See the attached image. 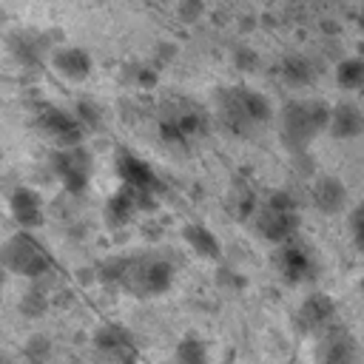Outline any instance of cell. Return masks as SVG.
Instances as JSON below:
<instances>
[{"label":"cell","instance_id":"6da1fadb","mask_svg":"<svg viewBox=\"0 0 364 364\" xmlns=\"http://www.w3.org/2000/svg\"><path fill=\"white\" fill-rule=\"evenodd\" d=\"M100 279L105 284H119L122 290L148 299L162 296L173 284V264L159 253H136L122 259H105L100 264Z\"/></svg>","mask_w":364,"mask_h":364},{"label":"cell","instance_id":"2e32d148","mask_svg":"<svg viewBox=\"0 0 364 364\" xmlns=\"http://www.w3.org/2000/svg\"><path fill=\"white\" fill-rule=\"evenodd\" d=\"M9 51L23 65H40L51 54V46L40 31H14L9 34Z\"/></svg>","mask_w":364,"mask_h":364},{"label":"cell","instance_id":"277c9868","mask_svg":"<svg viewBox=\"0 0 364 364\" xmlns=\"http://www.w3.org/2000/svg\"><path fill=\"white\" fill-rule=\"evenodd\" d=\"M273 264L279 270V276L290 284H313L321 273V262H318V253L313 250L310 242H304L299 233L279 242L276 245V253H273Z\"/></svg>","mask_w":364,"mask_h":364},{"label":"cell","instance_id":"d6986e66","mask_svg":"<svg viewBox=\"0 0 364 364\" xmlns=\"http://www.w3.org/2000/svg\"><path fill=\"white\" fill-rule=\"evenodd\" d=\"M185 242L202 259H216V262L222 259V245H219V239L205 225H188L185 228Z\"/></svg>","mask_w":364,"mask_h":364},{"label":"cell","instance_id":"9a60e30c","mask_svg":"<svg viewBox=\"0 0 364 364\" xmlns=\"http://www.w3.org/2000/svg\"><path fill=\"white\" fill-rule=\"evenodd\" d=\"M148 205H151V193H142V191L128 188V185H119V191L105 205V216H108L111 225H125L139 210H145Z\"/></svg>","mask_w":364,"mask_h":364},{"label":"cell","instance_id":"30bf717a","mask_svg":"<svg viewBox=\"0 0 364 364\" xmlns=\"http://www.w3.org/2000/svg\"><path fill=\"white\" fill-rule=\"evenodd\" d=\"M336 321V299L321 293V290H313L296 310V327L304 333V336H318L321 330H327L330 324Z\"/></svg>","mask_w":364,"mask_h":364},{"label":"cell","instance_id":"5b68a950","mask_svg":"<svg viewBox=\"0 0 364 364\" xmlns=\"http://www.w3.org/2000/svg\"><path fill=\"white\" fill-rule=\"evenodd\" d=\"M222 114L225 122L236 131L259 128L273 119V105L262 91L253 88H230L222 94Z\"/></svg>","mask_w":364,"mask_h":364},{"label":"cell","instance_id":"3957f363","mask_svg":"<svg viewBox=\"0 0 364 364\" xmlns=\"http://www.w3.org/2000/svg\"><path fill=\"white\" fill-rule=\"evenodd\" d=\"M0 267L6 273L37 282L40 276H46L51 270V253L40 245V239H34L31 230L20 228L0 245Z\"/></svg>","mask_w":364,"mask_h":364},{"label":"cell","instance_id":"8992f818","mask_svg":"<svg viewBox=\"0 0 364 364\" xmlns=\"http://www.w3.org/2000/svg\"><path fill=\"white\" fill-rule=\"evenodd\" d=\"M48 168L60 188L65 193H82L91 182L94 159L85 145H68V148H54L48 156Z\"/></svg>","mask_w":364,"mask_h":364},{"label":"cell","instance_id":"5bb4252c","mask_svg":"<svg viewBox=\"0 0 364 364\" xmlns=\"http://www.w3.org/2000/svg\"><path fill=\"white\" fill-rule=\"evenodd\" d=\"M9 213L23 230H34L43 225V199L37 196V191L20 185L9 193Z\"/></svg>","mask_w":364,"mask_h":364},{"label":"cell","instance_id":"e0dca14e","mask_svg":"<svg viewBox=\"0 0 364 364\" xmlns=\"http://www.w3.org/2000/svg\"><path fill=\"white\" fill-rule=\"evenodd\" d=\"M327 131L336 139H353L364 131V114L355 102H338L330 105V119H327Z\"/></svg>","mask_w":364,"mask_h":364},{"label":"cell","instance_id":"4fadbf2b","mask_svg":"<svg viewBox=\"0 0 364 364\" xmlns=\"http://www.w3.org/2000/svg\"><path fill=\"white\" fill-rule=\"evenodd\" d=\"M48 60H51L54 71H57L60 77L71 80V82L85 80V77L91 74V68H94L91 54H88L85 48H80V46H57V48H51Z\"/></svg>","mask_w":364,"mask_h":364},{"label":"cell","instance_id":"d4e9b609","mask_svg":"<svg viewBox=\"0 0 364 364\" xmlns=\"http://www.w3.org/2000/svg\"><path fill=\"white\" fill-rule=\"evenodd\" d=\"M267 208H276V210H296V199H293L287 191H276V193L267 199Z\"/></svg>","mask_w":364,"mask_h":364},{"label":"cell","instance_id":"cb8c5ba5","mask_svg":"<svg viewBox=\"0 0 364 364\" xmlns=\"http://www.w3.org/2000/svg\"><path fill=\"white\" fill-rule=\"evenodd\" d=\"M350 239L358 250H364V202H358L350 213Z\"/></svg>","mask_w":364,"mask_h":364},{"label":"cell","instance_id":"ffe728a7","mask_svg":"<svg viewBox=\"0 0 364 364\" xmlns=\"http://www.w3.org/2000/svg\"><path fill=\"white\" fill-rule=\"evenodd\" d=\"M336 82L344 91H361L364 88V60L361 57H347L336 65Z\"/></svg>","mask_w":364,"mask_h":364},{"label":"cell","instance_id":"4316f807","mask_svg":"<svg viewBox=\"0 0 364 364\" xmlns=\"http://www.w3.org/2000/svg\"><path fill=\"white\" fill-rule=\"evenodd\" d=\"M168 364H185V361H176V358H171V361H168Z\"/></svg>","mask_w":364,"mask_h":364},{"label":"cell","instance_id":"9c48e42d","mask_svg":"<svg viewBox=\"0 0 364 364\" xmlns=\"http://www.w3.org/2000/svg\"><path fill=\"white\" fill-rule=\"evenodd\" d=\"M114 168H117V176H119V185H128V188H136L142 193H159L162 191V182L156 176V171L151 168V162H145L142 156L119 148L117 156H114Z\"/></svg>","mask_w":364,"mask_h":364},{"label":"cell","instance_id":"f1b7e54d","mask_svg":"<svg viewBox=\"0 0 364 364\" xmlns=\"http://www.w3.org/2000/svg\"><path fill=\"white\" fill-rule=\"evenodd\" d=\"M0 364H3V355H0Z\"/></svg>","mask_w":364,"mask_h":364},{"label":"cell","instance_id":"603a6c76","mask_svg":"<svg viewBox=\"0 0 364 364\" xmlns=\"http://www.w3.org/2000/svg\"><path fill=\"white\" fill-rule=\"evenodd\" d=\"M74 114H77V119L82 122V128H85V131H88V128H97V125H100V119H102V111L94 105V100H77Z\"/></svg>","mask_w":364,"mask_h":364},{"label":"cell","instance_id":"484cf974","mask_svg":"<svg viewBox=\"0 0 364 364\" xmlns=\"http://www.w3.org/2000/svg\"><path fill=\"white\" fill-rule=\"evenodd\" d=\"M3 282H6V270L0 267V290H3Z\"/></svg>","mask_w":364,"mask_h":364},{"label":"cell","instance_id":"7c38bea8","mask_svg":"<svg viewBox=\"0 0 364 364\" xmlns=\"http://www.w3.org/2000/svg\"><path fill=\"white\" fill-rule=\"evenodd\" d=\"M256 230H259L267 242L279 245V242H284V239H290V236H296V233L301 230L299 210H276V208H267V205H264V208L256 213Z\"/></svg>","mask_w":364,"mask_h":364},{"label":"cell","instance_id":"ac0fdd59","mask_svg":"<svg viewBox=\"0 0 364 364\" xmlns=\"http://www.w3.org/2000/svg\"><path fill=\"white\" fill-rule=\"evenodd\" d=\"M310 199L321 213H341L347 208V188L336 176H321L310 188Z\"/></svg>","mask_w":364,"mask_h":364},{"label":"cell","instance_id":"ba28073f","mask_svg":"<svg viewBox=\"0 0 364 364\" xmlns=\"http://www.w3.org/2000/svg\"><path fill=\"white\" fill-rule=\"evenodd\" d=\"M34 128L54 142V148H68V145H82L85 139V128L77 119V114L57 108V105H43L34 117Z\"/></svg>","mask_w":364,"mask_h":364},{"label":"cell","instance_id":"8fae6325","mask_svg":"<svg viewBox=\"0 0 364 364\" xmlns=\"http://www.w3.org/2000/svg\"><path fill=\"white\" fill-rule=\"evenodd\" d=\"M94 350L111 364H134L136 358L134 336L122 324H102L94 333Z\"/></svg>","mask_w":364,"mask_h":364},{"label":"cell","instance_id":"83f0119b","mask_svg":"<svg viewBox=\"0 0 364 364\" xmlns=\"http://www.w3.org/2000/svg\"><path fill=\"white\" fill-rule=\"evenodd\" d=\"M0 28H3V14H0Z\"/></svg>","mask_w":364,"mask_h":364},{"label":"cell","instance_id":"7402d4cb","mask_svg":"<svg viewBox=\"0 0 364 364\" xmlns=\"http://www.w3.org/2000/svg\"><path fill=\"white\" fill-rule=\"evenodd\" d=\"M173 358H176V361H185V364H210L208 347H205V341L196 338V336H185V338L176 344Z\"/></svg>","mask_w":364,"mask_h":364},{"label":"cell","instance_id":"52a82bcc","mask_svg":"<svg viewBox=\"0 0 364 364\" xmlns=\"http://www.w3.org/2000/svg\"><path fill=\"white\" fill-rule=\"evenodd\" d=\"M316 361L318 364H364L361 341L338 321L316 336Z\"/></svg>","mask_w":364,"mask_h":364},{"label":"cell","instance_id":"44dd1931","mask_svg":"<svg viewBox=\"0 0 364 364\" xmlns=\"http://www.w3.org/2000/svg\"><path fill=\"white\" fill-rule=\"evenodd\" d=\"M279 68H282V77L290 85H307V82H313V65L304 57H299V54H287Z\"/></svg>","mask_w":364,"mask_h":364},{"label":"cell","instance_id":"7a4b0ae2","mask_svg":"<svg viewBox=\"0 0 364 364\" xmlns=\"http://www.w3.org/2000/svg\"><path fill=\"white\" fill-rule=\"evenodd\" d=\"M330 105L324 100H293L279 111V134L290 151H304L327 128Z\"/></svg>","mask_w":364,"mask_h":364}]
</instances>
